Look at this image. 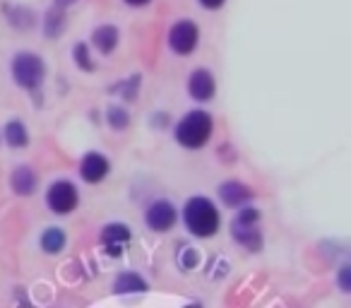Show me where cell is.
I'll use <instances>...</instances> for the list:
<instances>
[{"mask_svg":"<svg viewBox=\"0 0 351 308\" xmlns=\"http://www.w3.org/2000/svg\"><path fill=\"white\" fill-rule=\"evenodd\" d=\"M349 265H344V268L339 270V287H341V292H351V282H349Z\"/></svg>","mask_w":351,"mask_h":308,"instance_id":"obj_22","label":"cell"},{"mask_svg":"<svg viewBox=\"0 0 351 308\" xmlns=\"http://www.w3.org/2000/svg\"><path fill=\"white\" fill-rule=\"evenodd\" d=\"M183 220H186L188 229L195 236H202V239L217 234L221 222L217 207L207 198H193V200H188L186 210H183Z\"/></svg>","mask_w":351,"mask_h":308,"instance_id":"obj_1","label":"cell"},{"mask_svg":"<svg viewBox=\"0 0 351 308\" xmlns=\"http://www.w3.org/2000/svg\"><path fill=\"white\" fill-rule=\"evenodd\" d=\"M113 289H116L118 294H140V292H145V289H147V282L135 272H123V274H118V277H116Z\"/></svg>","mask_w":351,"mask_h":308,"instance_id":"obj_13","label":"cell"},{"mask_svg":"<svg viewBox=\"0 0 351 308\" xmlns=\"http://www.w3.org/2000/svg\"><path fill=\"white\" fill-rule=\"evenodd\" d=\"M108 123H111L113 130H123V128H128V123H130V118H128V111L121 106H111L108 108Z\"/></svg>","mask_w":351,"mask_h":308,"instance_id":"obj_18","label":"cell"},{"mask_svg":"<svg viewBox=\"0 0 351 308\" xmlns=\"http://www.w3.org/2000/svg\"><path fill=\"white\" fill-rule=\"evenodd\" d=\"M178 215H176V207L166 200H156L154 205L147 210V226L154 231H169L176 224Z\"/></svg>","mask_w":351,"mask_h":308,"instance_id":"obj_7","label":"cell"},{"mask_svg":"<svg viewBox=\"0 0 351 308\" xmlns=\"http://www.w3.org/2000/svg\"><path fill=\"white\" fill-rule=\"evenodd\" d=\"M197 39H200V32H197V27L193 25L191 20H183V22H178V25L171 27L169 44L176 54H181V56L193 54L197 46Z\"/></svg>","mask_w":351,"mask_h":308,"instance_id":"obj_6","label":"cell"},{"mask_svg":"<svg viewBox=\"0 0 351 308\" xmlns=\"http://www.w3.org/2000/svg\"><path fill=\"white\" fill-rule=\"evenodd\" d=\"M65 246V234L63 229H56V226H51L49 231H44V236H41V248L46 250V253H58V250H63Z\"/></svg>","mask_w":351,"mask_h":308,"instance_id":"obj_17","label":"cell"},{"mask_svg":"<svg viewBox=\"0 0 351 308\" xmlns=\"http://www.w3.org/2000/svg\"><path fill=\"white\" fill-rule=\"evenodd\" d=\"M36 188V176L32 169L27 167H20L15 169V174H12V191L17 193V196H32Z\"/></svg>","mask_w":351,"mask_h":308,"instance_id":"obj_12","label":"cell"},{"mask_svg":"<svg viewBox=\"0 0 351 308\" xmlns=\"http://www.w3.org/2000/svg\"><path fill=\"white\" fill-rule=\"evenodd\" d=\"M197 260H200V255H197L193 248H188L186 253H183V260H181V263H183V268H186V270H193V268L197 265Z\"/></svg>","mask_w":351,"mask_h":308,"instance_id":"obj_21","label":"cell"},{"mask_svg":"<svg viewBox=\"0 0 351 308\" xmlns=\"http://www.w3.org/2000/svg\"><path fill=\"white\" fill-rule=\"evenodd\" d=\"M200 3H202L205 8H210V10H217V8L224 5V0H200Z\"/></svg>","mask_w":351,"mask_h":308,"instance_id":"obj_23","label":"cell"},{"mask_svg":"<svg viewBox=\"0 0 351 308\" xmlns=\"http://www.w3.org/2000/svg\"><path fill=\"white\" fill-rule=\"evenodd\" d=\"M73 54H75V63H77V68L87 70V73H89V70H94V63H92V60H89V51H87V46H84V44H77V46H75Z\"/></svg>","mask_w":351,"mask_h":308,"instance_id":"obj_19","label":"cell"},{"mask_svg":"<svg viewBox=\"0 0 351 308\" xmlns=\"http://www.w3.org/2000/svg\"><path fill=\"white\" fill-rule=\"evenodd\" d=\"M46 200H49V207L56 215H68V212H73L77 207L80 196H77V188L70 181H58L49 188Z\"/></svg>","mask_w":351,"mask_h":308,"instance_id":"obj_5","label":"cell"},{"mask_svg":"<svg viewBox=\"0 0 351 308\" xmlns=\"http://www.w3.org/2000/svg\"><path fill=\"white\" fill-rule=\"evenodd\" d=\"M137 87H140V75H132L128 82H123V84H118V89L123 92V97L130 102V99H135V92H137Z\"/></svg>","mask_w":351,"mask_h":308,"instance_id":"obj_20","label":"cell"},{"mask_svg":"<svg viewBox=\"0 0 351 308\" xmlns=\"http://www.w3.org/2000/svg\"><path fill=\"white\" fill-rule=\"evenodd\" d=\"M258 220H260V212L248 207V210H241L239 215H236V220L231 222V234H234V239L239 241L241 246H245L248 250H253V253H258V250L263 248V236L255 229Z\"/></svg>","mask_w":351,"mask_h":308,"instance_id":"obj_3","label":"cell"},{"mask_svg":"<svg viewBox=\"0 0 351 308\" xmlns=\"http://www.w3.org/2000/svg\"><path fill=\"white\" fill-rule=\"evenodd\" d=\"M80 174H82V178L87 183L104 181V178H106V174H108L106 157H101V154H97V152H89L87 157L82 159V164H80Z\"/></svg>","mask_w":351,"mask_h":308,"instance_id":"obj_10","label":"cell"},{"mask_svg":"<svg viewBox=\"0 0 351 308\" xmlns=\"http://www.w3.org/2000/svg\"><path fill=\"white\" fill-rule=\"evenodd\" d=\"M5 142L10 147H27V142H29L27 128L20 121H10L5 126Z\"/></svg>","mask_w":351,"mask_h":308,"instance_id":"obj_16","label":"cell"},{"mask_svg":"<svg viewBox=\"0 0 351 308\" xmlns=\"http://www.w3.org/2000/svg\"><path fill=\"white\" fill-rule=\"evenodd\" d=\"M73 3H77V0H56V8H68Z\"/></svg>","mask_w":351,"mask_h":308,"instance_id":"obj_25","label":"cell"},{"mask_svg":"<svg viewBox=\"0 0 351 308\" xmlns=\"http://www.w3.org/2000/svg\"><path fill=\"white\" fill-rule=\"evenodd\" d=\"M212 135V116L207 111H191L176 128V140L188 150H200Z\"/></svg>","mask_w":351,"mask_h":308,"instance_id":"obj_2","label":"cell"},{"mask_svg":"<svg viewBox=\"0 0 351 308\" xmlns=\"http://www.w3.org/2000/svg\"><path fill=\"white\" fill-rule=\"evenodd\" d=\"M219 198H221V202H224V205L241 207L243 202H248L250 198H253V193H250V188L243 186V183L226 181V183H221V188H219Z\"/></svg>","mask_w":351,"mask_h":308,"instance_id":"obj_11","label":"cell"},{"mask_svg":"<svg viewBox=\"0 0 351 308\" xmlns=\"http://www.w3.org/2000/svg\"><path fill=\"white\" fill-rule=\"evenodd\" d=\"M63 29H65V12H63V8H53V10L46 12V20H44L46 36L56 39L58 34H63Z\"/></svg>","mask_w":351,"mask_h":308,"instance_id":"obj_15","label":"cell"},{"mask_svg":"<svg viewBox=\"0 0 351 308\" xmlns=\"http://www.w3.org/2000/svg\"><path fill=\"white\" fill-rule=\"evenodd\" d=\"M92 41H94V46L101 51V54H111V51L118 46V29H116V27H111V25L99 27V29L94 32Z\"/></svg>","mask_w":351,"mask_h":308,"instance_id":"obj_14","label":"cell"},{"mask_svg":"<svg viewBox=\"0 0 351 308\" xmlns=\"http://www.w3.org/2000/svg\"><path fill=\"white\" fill-rule=\"evenodd\" d=\"M44 75L46 68L36 54H20L12 63V78L25 89H36L44 82Z\"/></svg>","mask_w":351,"mask_h":308,"instance_id":"obj_4","label":"cell"},{"mask_svg":"<svg viewBox=\"0 0 351 308\" xmlns=\"http://www.w3.org/2000/svg\"><path fill=\"white\" fill-rule=\"evenodd\" d=\"M128 241H130V229L125 224H108L101 231V244L108 255H121Z\"/></svg>","mask_w":351,"mask_h":308,"instance_id":"obj_8","label":"cell"},{"mask_svg":"<svg viewBox=\"0 0 351 308\" xmlns=\"http://www.w3.org/2000/svg\"><path fill=\"white\" fill-rule=\"evenodd\" d=\"M128 5H132V8H142V5H147L149 0H125Z\"/></svg>","mask_w":351,"mask_h":308,"instance_id":"obj_24","label":"cell"},{"mask_svg":"<svg viewBox=\"0 0 351 308\" xmlns=\"http://www.w3.org/2000/svg\"><path fill=\"white\" fill-rule=\"evenodd\" d=\"M215 78H212L210 70H195V73L191 75V82H188V92H191L193 99H197V102H207V99L215 97Z\"/></svg>","mask_w":351,"mask_h":308,"instance_id":"obj_9","label":"cell"}]
</instances>
